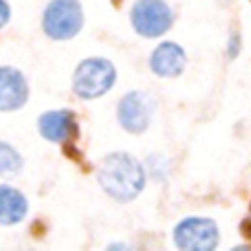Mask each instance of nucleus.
I'll use <instances>...</instances> for the list:
<instances>
[{"instance_id": "f257e3e1", "label": "nucleus", "mask_w": 251, "mask_h": 251, "mask_svg": "<svg viewBox=\"0 0 251 251\" xmlns=\"http://www.w3.org/2000/svg\"><path fill=\"white\" fill-rule=\"evenodd\" d=\"M98 180L106 194H110L120 202H126L141 192L145 182V173L141 163L131 155L112 153L102 161L98 169Z\"/></svg>"}, {"instance_id": "f03ea898", "label": "nucleus", "mask_w": 251, "mask_h": 251, "mask_svg": "<svg viewBox=\"0 0 251 251\" xmlns=\"http://www.w3.org/2000/svg\"><path fill=\"white\" fill-rule=\"evenodd\" d=\"M114 78H116V71L110 61L100 59V57L84 59L75 71L73 90L80 98H86V100L98 98L112 88Z\"/></svg>"}, {"instance_id": "7ed1b4c3", "label": "nucleus", "mask_w": 251, "mask_h": 251, "mask_svg": "<svg viewBox=\"0 0 251 251\" xmlns=\"http://www.w3.org/2000/svg\"><path fill=\"white\" fill-rule=\"evenodd\" d=\"M82 27V8L76 0H53L43 14V29L53 39H69Z\"/></svg>"}, {"instance_id": "20e7f679", "label": "nucleus", "mask_w": 251, "mask_h": 251, "mask_svg": "<svg viewBox=\"0 0 251 251\" xmlns=\"http://www.w3.org/2000/svg\"><path fill=\"white\" fill-rule=\"evenodd\" d=\"M131 24L145 37L163 35L173 24V12L163 0H137L131 8Z\"/></svg>"}, {"instance_id": "39448f33", "label": "nucleus", "mask_w": 251, "mask_h": 251, "mask_svg": "<svg viewBox=\"0 0 251 251\" xmlns=\"http://www.w3.org/2000/svg\"><path fill=\"white\" fill-rule=\"evenodd\" d=\"M175 243L182 251H212L218 245V227L208 218H186L175 227Z\"/></svg>"}, {"instance_id": "423d86ee", "label": "nucleus", "mask_w": 251, "mask_h": 251, "mask_svg": "<svg viewBox=\"0 0 251 251\" xmlns=\"http://www.w3.org/2000/svg\"><path fill=\"white\" fill-rule=\"evenodd\" d=\"M118 118L120 124L131 131L141 133L147 129L151 120V100L143 92H129L120 100L118 106Z\"/></svg>"}, {"instance_id": "0eeeda50", "label": "nucleus", "mask_w": 251, "mask_h": 251, "mask_svg": "<svg viewBox=\"0 0 251 251\" xmlns=\"http://www.w3.org/2000/svg\"><path fill=\"white\" fill-rule=\"evenodd\" d=\"M27 82L12 67H0V112H12L25 104Z\"/></svg>"}, {"instance_id": "6e6552de", "label": "nucleus", "mask_w": 251, "mask_h": 251, "mask_svg": "<svg viewBox=\"0 0 251 251\" xmlns=\"http://www.w3.org/2000/svg\"><path fill=\"white\" fill-rule=\"evenodd\" d=\"M186 63V55L184 51L173 43H161L153 53H151V71L159 76H176L182 73Z\"/></svg>"}, {"instance_id": "1a4fd4ad", "label": "nucleus", "mask_w": 251, "mask_h": 251, "mask_svg": "<svg viewBox=\"0 0 251 251\" xmlns=\"http://www.w3.org/2000/svg\"><path fill=\"white\" fill-rule=\"evenodd\" d=\"M39 131L49 141H65L75 131V116L69 110L45 112L39 118Z\"/></svg>"}, {"instance_id": "9d476101", "label": "nucleus", "mask_w": 251, "mask_h": 251, "mask_svg": "<svg viewBox=\"0 0 251 251\" xmlns=\"http://www.w3.org/2000/svg\"><path fill=\"white\" fill-rule=\"evenodd\" d=\"M27 212V200L12 186H0V224H18Z\"/></svg>"}, {"instance_id": "9b49d317", "label": "nucleus", "mask_w": 251, "mask_h": 251, "mask_svg": "<svg viewBox=\"0 0 251 251\" xmlns=\"http://www.w3.org/2000/svg\"><path fill=\"white\" fill-rule=\"evenodd\" d=\"M20 169H22L20 153L12 145L0 141V176H12Z\"/></svg>"}, {"instance_id": "f8f14e48", "label": "nucleus", "mask_w": 251, "mask_h": 251, "mask_svg": "<svg viewBox=\"0 0 251 251\" xmlns=\"http://www.w3.org/2000/svg\"><path fill=\"white\" fill-rule=\"evenodd\" d=\"M8 18H10V8H8V4L4 0H0V27L8 22Z\"/></svg>"}]
</instances>
